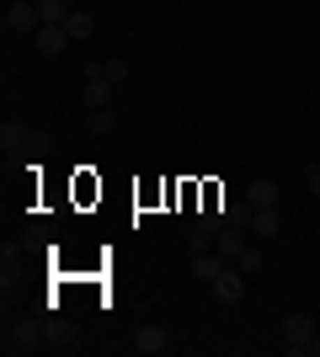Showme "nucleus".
I'll return each instance as SVG.
<instances>
[{
    "instance_id": "7",
    "label": "nucleus",
    "mask_w": 320,
    "mask_h": 357,
    "mask_svg": "<svg viewBox=\"0 0 320 357\" xmlns=\"http://www.w3.org/2000/svg\"><path fill=\"white\" fill-rule=\"evenodd\" d=\"M224 261L229 256H219V251H198L192 256V278H198V283H213V278L224 272Z\"/></svg>"
},
{
    "instance_id": "11",
    "label": "nucleus",
    "mask_w": 320,
    "mask_h": 357,
    "mask_svg": "<svg viewBox=\"0 0 320 357\" xmlns=\"http://www.w3.org/2000/svg\"><path fill=\"white\" fill-rule=\"evenodd\" d=\"M64 32H70V43H86L96 32V16L91 11H70V22H64Z\"/></svg>"
},
{
    "instance_id": "13",
    "label": "nucleus",
    "mask_w": 320,
    "mask_h": 357,
    "mask_svg": "<svg viewBox=\"0 0 320 357\" xmlns=\"http://www.w3.org/2000/svg\"><path fill=\"white\" fill-rule=\"evenodd\" d=\"M235 267H241V272H245V278H257V272H261V267H267V256H261V245H251V240H245V251H241V256H235Z\"/></svg>"
},
{
    "instance_id": "14",
    "label": "nucleus",
    "mask_w": 320,
    "mask_h": 357,
    "mask_svg": "<svg viewBox=\"0 0 320 357\" xmlns=\"http://www.w3.org/2000/svg\"><path fill=\"white\" fill-rule=\"evenodd\" d=\"M251 219H257V208H251V203H224V224H241V229H251Z\"/></svg>"
},
{
    "instance_id": "2",
    "label": "nucleus",
    "mask_w": 320,
    "mask_h": 357,
    "mask_svg": "<svg viewBox=\"0 0 320 357\" xmlns=\"http://www.w3.org/2000/svg\"><path fill=\"white\" fill-rule=\"evenodd\" d=\"M283 342H289L294 357H305L310 342H315V320L310 314H283Z\"/></svg>"
},
{
    "instance_id": "9",
    "label": "nucleus",
    "mask_w": 320,
    "mask_h": 357,
    "mask_svg": "<svg viewBox=\"0 0 320 357\" xmlns=\"http://www.w3.org/2000/svg\"><path fill=\"white\" fill-rule=\"evenodd\" d=\"M32 43H38V54H48V59H54V54H64V48H70V32H64V27H38V38H32Z\"/></svg>"
},
{
    "instance_id": "20",
    "label": "nucleus",
    "mask_w": 320,
    "mask_h": 357,
    "mask_svg": "<svg viewBox=\"0 0 320 357\" xmlns=\"http://www.w3.org/2000/svg\"><path fill=\"white\" fill-rule=\"evenodd\" d=\"M310 165H320V155H315V160H310Z\"/></svg>"
},
{
    "instance_id": "16",
    "label": "nucleus",
    "mask_w": 320,
    "mask_h": 357,
    "mask_svg": "<svg viewBox=\"0 0 320 357\" xmlns=\"http://www.w3.org/2000/svg\"><path fill=\"white\" fill-rule=\"evenodd\" d=\"M86 128H91V134H112V128H118V118H112V107H96Z\"/></svg>"
},
{
    "instance_id": "8",
    "label": "nucleus",
    "mask_w": 320,
    "mask_h": 357,
    "mask_svg": "<svg viewBox=\"0 0 320 357\" xmlns=\"http://www.w3.org/2000/svg\"><path fill=\"white\" fill-rule=\"evenodd\" d=\"M134 347H139L144 357H155V352H166V347H171V336H166V326H139Z\"/></svg>"
},
{
    "instance_id": "4",
    "label": "nucleus",
    "mask_w": 320,
    "mask_h": 357,
    "mask_svg": "<svg viewBox=\"0 0 320 357\" xmlns=\"http://www.w3.org/2000/svg\"><path fill=\"white\" fill-rule=\"evenodd\" d=\"M112 91H118V86L107 80V70H102V64H91V70H86V91H80L86 107H91V112H96V107H112Z\"/></svg>"
},
{
    "instance_id": "17",
    "label": "nucleus",
    "mask_w": 320,
    "mask_h": 357,
    "mask_svg": "<svg viewBox=\"0 0 320 357\" xmlns=\"http://www.w3.org/2000/svg\"><path fill=\"white\" fill-rule=\"evenodd\" d=\"M102 70H107V80H112V86H128V75H134V70H128V59H107Z\"/></svg>"
},
{
    "instance_id": "10",
    "label": "nucleus",
    "mask_w": 320,
    "mask_h": 357,
    "mask_svg": "<svg viewBox=\"0 0 320 357\" xmlns=\"http://www.w3.org/2000/svg\"><path fill=\"white\" fill-rule=\"evenodd\" d=\"M277 229H283V219H277V208H257V219H251V240H273Z\"/></svg>"
},
{
    "instance_id": "3",
    "label": "nucleus",
    "mask_w": 320,
    "mask_h": 357,
    "mask_svg": "<svg viewBox=\"0 0 320 357\" xmlns=\"http://www.w3.org/2000/svg\"><path fill=\"white\" fill-rule=\"evenodd\" d=\"M208 288H213V298H219V304H241V298H245V272L235 267V261H224V272H219Z\"/></svg>"
},
{
    "instance_id": "18",
    "label": "nucleus",
    "mask_w": 320,
    "mask_h": 357,
    "mask_svg": "<svg viewBox=\"0 0 320 357\" xmlns=\"http://www.w3.org/2000/svg\"><path fill=\"white\" fill-rule=\"evenodd\" d=\"M310 197H320V165H310Z\"/></svg>"
},
{
    "instance_id": "5",
    "label": "nucleus",
    "mask_w": 320,
    "mask_h": 357,
    "mask_svg": "<svg viewBox=\"0 0 320 357\" xmlns=\"http://www.w3.org/2000/svg\"><path fill=\"white\" fill-rule=\"evenodd\" d=\"M245 235H251V229H241V224H219V229H213V251L235 261V256L245 251Z\"/></svg>"
},
{
    "instance_id": "19",
    "label": "nucleus",
    "mask_w": 320,
    "mask_h": 357,
    "mask_svg": "<svg viewBox=\"0 0 320 357\" xmlns=\"http://www.w3.org/2000/svg\"><path fill=\"white\" fill-rule=\"evenodd\" d=\"M310 352H315V357H320V336H315V342H310Z\"/></svg>"
},
{
    "instance_id": "1",
    "label": "nucleus",
    "mask_w": 320,
    "mask_h": 357,
    "mask_svg": "<svg viewBox=\"0 0 320 357\" xmlns=\"http://www.w3.org/2000/svg\"><path fill=\"white\" fill-rule=\"evenodd\" d=\"M38 27H43L38 0H11V11H6V32H16V38H38Z\"/></svg>"
},
{
    "instance_id": "12",
    "label": "nucleus",
    "mask_w": 320,
    "mask_h": 357,
    "mask_svg": "<svg viewBox=\"0 0 320 357\" xmlns=\"http://www.w3.org/2000/svg\"><path fill=\"white\" fill-rule=\"evenodd\" d=\"M38 16H43V27H64L70 22V0H38Z\"/></svg>"
},
{
    "instance_id": "15",
    "label": "nucleus",
    "mask_w": 320,
    "mask_h": 357,
    "mask_svg": "<svg viewBox=\"0 0 320 357\" xmlns=\"http://www.w3.org/2000/svg\"><path fill=\"white\" fill-rule=\"evenodd\" d=\"M187 251H192V256H198V251H213V229L192 224V229H187Z\"/></svg>"
},
{
    "instance_id": "6",
    "label": "nucleus",
    "mask_w": 320,
    "mask_h": 357,
    "mask_svg": "<svg viewBox=\"0 0 320 357\" xmlns=\"http://www.w3.org/2000/svg\"><path fill=\"white\" fill-rule=\"evenodd\" d=\"M245 203H251V208H277V181L273 176H257L251 187H245Z\"/></svg>"
}]
</instances>
